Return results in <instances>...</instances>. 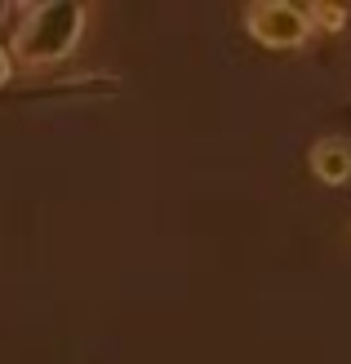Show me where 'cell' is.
<instances>
[{
  "mask_svg": "<svg viewBox=\"0 0 351 364\" xmlns=\"http://www.w3.org/2000/svg\"><path fill=\"white\" fill-rule=\"evenodd\" d=\"M85 31V9L71 0H53V5H31L23 9V23L14 27V53L31 67L58 63L80 45Z\"/></svg>",
  "mask_w": 351,
  "mask_h": 364,
  "instance_id": "6da1fadb",
  "label": "cell"
},
{
  "mask_svg": "<svg viewBox=\"0 0 351 364\" xmlns=\"http://www.w3.org/2000/svg\"><path fill=\"white\" fill-rule=\"evenodd\" d=\"M249 31L253 41L271 49H293L311 36V14L303 5H285V0H263L249 9Z\"/></svg>",
  "mask_w": 351,
  "mask_h": 364,
  "instance_id": "7a4b0ae2",
  "label": "cell"
},
{
  "mask_svg": "<svg viewBox=\"0 0 351 364\" xmlns=\"http://www.w3.org/2000/svg\"><path fill=\"white\" fill-rule=\"evenodd\" d=\"M311 169L325 182H347L351 178V142L342 138H325L311 147Z\"/></svg>",
  "mask_w": 351,
  "mask_h": 364,
  "instance_id": "3957f363",
  "label": "cell"
},
{
  "mask_svg": "<svg viewBox=\"0 0 351 364\" xmlns=\"http://www.w3.org/2000/svg\"><path fill=\"white\" fill-rule=\"evenodd\" d=\"M307 14H311V27H325V31L347 27V9H338V5H311Z\"/></svg>",
  "mask_w": 351,
  "mask_h": 364,
  "instance_id": "277c9868",
  "label": "cell"
},
{
  "mask_svg": "<svg viewBox=\"0 0 351 364\" xmlns=\"http://www.w3.org/2000/svg\"><path fill=\"white\" fill-rule=\"evenodd\" d=\"M9 71H14V58H9V49H5V45H0V85H5V80H9Z\"/></svg>",
  "mask_w": 351,
  "mask_h": 364,
  "instance_id": "5b68a950",
  "label": "cell"
}]
</instances>
